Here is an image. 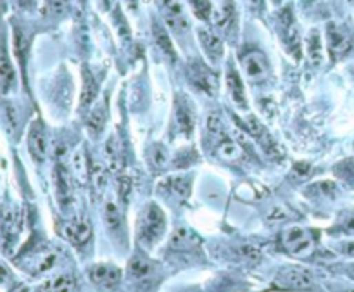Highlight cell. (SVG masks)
Instances as JSON below:
<instances>
[{
	"mask_svg": "<svg viewBox=\"0 0 354 292\" xmlns=\"http://www.w3.org/2000/svg\"><path fill=\"white\" fill-rule=\"evenodd\" d=\"M244 73L251 81H263L270 74V63L261 50L251 49L240 56Z\"/></svg>",
	"mask_w": 354,
	"mask_h": 292,
	"instance_id": "6",
	"label": "cell"
},
{
	"mask_svg": "<svg viewBox=\"0 0 354 292\" xmlns=\"http://www.w3.org/2000/svg\"><path fill=\"white\" fill-rule=\"evenodd\" d=\"M70 12V0H45V14L52 19H61Z\"/></svg>",
	"mask_w": 354,
	"mask_h": 292,
	"instance_id": "25",
	"label": "cell"
},
{
	"mask_svg": "<svg viewBox=\"0 0 354 292\" xmlns=\"http://www.w3.org/2000/svg\"><path fill=\"white\" fill-rule=\"evenodd\" d=\"M197 35H199V42L200 45H202L204 52H206L213 61L221 59V56H223V42H221L220 36L207 32V30H199Z\"/></svg>",
	"mask_w": 354,
	"mask_h": 292,
	"instance_id": "20",
	"label": "cell"
},
{
	"mask_svg": "<svg viewBox=\"0 0 354 292\" xmlns=\"http://www.w3.org/2000/svg\"><path fill=\"white\" fill-rule=\"evenodd\" d=\"M196 242H197L196 236H194L190 230L180 229V230H176L175 236H173V239H171V249L189 251V249H194Z\"/></svg>",
	"mask_w": 354,
	"mask_h": 292,
	"instance_id": "23",
	"label": "cell"
},
{
	"mask_svg": "<svg viewBox=\"0 0 354 292\" xmlns=\"http://www.w3.org/2000/svg\"><path fill=\"white\" fill-rule=\"evenodd\" d=\"M90 175H92V178H94L95 185H97L98 189H102V187L105 185V180H107V171H105L104 166L98 165V163L92 165Z\"/></svg>",
	"mask_w": 354,
	"mask_h": 292,
	"instance_id": "34",
	"label": "cell"
},
{
	"mask_svg": "<svg viewBox=\"0 0 354 292\" xmlns=\"http://www.w3.org/2000/svg\"><path fill=\"white\" fill-rule=\"evenodd\" d=\"M37 0H18V6L21 9H25V11H32L33 8H35Z\"/></svg>",
	"mask_w": 354,
	"mask_h": 292,
	"instance_id": "39",
	"label": "cell"
},
{
	"mask_svg": "<svg viewBox=\"0 0 354 292\" xmlns=\"http://www.w3.org/2000/svg\"><path fill=\"white\" fill-rule=\"evenodd\" d=\"M16 81L14 67H12L11 59L8 56V49L6 45L0 47V90L9 92Z\"/></svg>",
	"mask_w": 354,
	"mask_h": 292,
	"instance_id": "19",
	"label": "cell"
},
{
	"mask_svg": "<svg viewBox=\"0 0 354 292\" xmlns=\"http://www.w3.org/2000/svg\"><path fill=\"white\" fill-rule=\"evenodd\" d=\"M189 2L196 18H199L200 21H207L211 18L213 8H211L209 0H189Z\"/></svg>",
	"mask_w": 354,
	"mask_h": 292,
	"instance_id": "30",
	"label": "cell"
},
{
	"mask_svg": "<svg viewBox=\"0 0 354 292\" xmlns=\"http://www.w3.org/2000/svg\"><path fill=\"white\" fill-rule=\"evenodd\" d=\"M87 275L92 284L101 289H114L121 282V270L111 263L92 264L87 270Z\"/></svg>",
	"mask_w": 354,
	"mask_h": 292,
	"instance_id": "9",
	"label": "cell"
},
{
	"mask_svg": "<svg viewBox=\"0 0 354 292\" xmlns=\"http://www.w3.org/2000/svg\"><path fill=\"white\" fill-rule=\"evenodd\" d=\"M223 123H221L220 116L211 114L209 120H207V135H209L211 138H214V140H220V138L223 137Z\"/></svg>",
	"mask_w": 354,
	"mask_h": 292,
	"instance_id": "32",
	"label": "cell"
},
{
	"mask_svg": "<svg viewBox=\"0 0 354 292\" xmlns=\"http://www.w3.org/2000/svg\"><path fill=\"white\" fill-rule=\"evenodd\" d=\"M6 120H8L9 130L14 132L16 127H18V116H16L14 106H11V104H9V106L6 107Z\"/></svg>",
	"mask_w": 354,
	"mask_h": 292,
	"instance_id": "37",
	"label": "cell"
},
{
	"mask_svg": "<svg viewBox=\"0 0 354 292\" xmlns=\"http://www.w3.org/2000/svg\"><path fill=\"white\" fill-rule=\"evenodd\" d=\"M21 232V216L16 209L4 208L0 213V246L6 253H11Z\"/></svg>",
	"mask_w": 354,
	"mask_h": 292,
	"instance_id": "5",
	"label": "cell"
},
{
	"mask_svg": "<svg viewBox=\"0 0 354 292\" xmlns=\"http://www.w3.org/2000/svg\"><path fill=\"white\" fill-rule=\"evenodd\" d=\"M309 165H306V163H299V165L294 166V169H292V175L295 176L298 180H304L306 176L309 175Z\"/></svg>",
	"mask_w": 354,
	"mask_h": 292,
	"instance_id": "38",
	"label": "cell"
},
{
	"mask_svg": "<svg viewBox=\"0 0 354 292\" xmlns=\"http://www.w3.org/2000/svg\"><path fill=\"white\" fill-rule=\"evenodd\" d=\"M342 230L346 233H354V216H351L342 223Z\"/></svg>",
	"mask_w": 354,
	"mask_h": 292,
	"instance_id": "40",
	"label": "cell"
},
{
	"mask_svg": "<svg viewBox=\"0 0 354 292\" xmlns=\"http://www.w3.org/2000/svg\"><path fill=\"white\" fill-rule=\"evenodd\" d=\"M149 161L154 168H163V166L168 165V151H166L165 145L154 144L149 151Z\"/></svg>",
	"mask_w": 354,
	"mask_h": 292,
	"instance_id": "29",
	"label": "cell"
},
{
	"mask_svg": "<svg viewBox=\"0 0 354 292\" xmlns=\"http://www.w3.org/2000/svg\"><path fill=\"white\" fill-rule=\"evenodd\" d=\"M127 2V6L130 9H137V0H125Z\"/></svg>",
	"mask_w": 354,
	"mask_h": 292,
	"instance_id": "43",
	"label": "cell"
},
{
	"mask_svg": "<svg viewBox=\"0 0 354 292\" xmlns=\"http://www.w3.org/2000/svg\"><path fill=\"white\" fill-rule=\"evenodd\" d=\"M54 189H56V199L63 209L71 205V196H73V187H71L70 171L63 165H57L54 169Z\"/></svg>",
	"mask_w": 354,
	"mask_h": 292,
	"instance_id": "13",
	"label": "cell"
},
{
	"mask_svg": "<svg viewBox=\"0 0 354 292\" xmlns=\"http://www.w3.org/2000/svg\"><path fill=\"white\" fill-rule=\"evenodd\" d=\"M187 78L196 90L206 95H216L220 88L218 74L202 61H192L187 64Z\"/></svg>",
	"mask_w": 354,
	"mask_h": 292,
	"instance_id": "2",
	"label": "cell"
},
{
	"mask_svg": "<svg viewBox=\"0 0 354 292\" xmlns=\"http://www.w3.org/2000/svg\"><path fill=\"white\" fill-rule=\"evenodd\" d=\"M344 253L347 254V256H354V242H349L344 246Z\"/></svg>",
	"mask_w": 354,
	"mask_h": 292,
	"instance_id": "41",
	"label": "cell"
},
{
	"mask_svg": "<svg viewBox=\"0 0 354 292\" xmlns=\"http://www.w3.org/2000/svg\"><path fill=\"white\" fill-rule=\"evenodd\" d=\"M74 171L78 173L80 176H87L88 175V163H87V156H85L83 151H78L76 154H74Z\"/></svg>",
	"mask_w": 354,
	"mask_h": 292,
	"instance_id": "35",
	"label": "cell"
},
{
	"mask_svg": "<svg viewBox=\"0 0 354 292\" xmlns=\"http://www.w3.org/2000/svg\"><path fill=\"white\" fill-rule=\"evenodd\" d=\"M249 2L254 6V8H263L264 4V0H249Z\"/></svg>",
	"mask_w": 354,
	"mask_h": 292,
	"instance_id": "42",
	"label": "cell"
},
{
	"mask_svg": "<svg viewBox=\"0 0 354 292\" xmlns=\"http://www.w3.org/2000/svg\"><path fill=\"white\" fill-rule=\"evenodd\" d=\"M63 233L74 246H85L92 239V225L85 218H73L64 223Z\"/></svg>",
	"mask_w": 354,
	"mask_h": 292,
	"instance_id": "12",
	"label": "cell"
},
{
	"mask_svg": "<svg viewBox=\"0 0 354 292\" xmlns=\"http://www.w3.org/2000/svg\"><path fill=\"white\" fill-rule=\"evenodd\" d=\"M98 94V83L88 67H83V88H81L80 106L81 110H88L95 103Z\"/></svg>",
	"mask_w": 354,
	"mask_h": 292,
	"instance_id": "18",
	"label": "cell"
},
{
	"mask_svg": "<svg viewBox=\"0 0 354 292\" xmlns=\"http://www.w3.org/2000/svg\"><path fill=\"white\" fill-rule=\"evenodd\" d=\"M28 151L37 163H42L47 156V135L42 123L37 121L28 132Z\"/></svg>",
	"mask_w": 354,
	"mask_h": 292,
	"instance_id": "15",
	"label": "cell"
},
{
	"mask_svg": "<svg viewBox=\"0 0 354 292\" xmlns=\"http://www.w3.org/2000/svg\"><path fill=\"white\" fill-rule=\"evenodd\" d=\"M104 216H105V223H107L109 230H118L121 227V215H120V209L116 208L114 202H107L105 205V211H104Z\"/></svg>",
	"mask_w": 354,
	"mask_h": 292,
	"instance_id": "31",
	"label": "cell"
},
{
	"mask_svg": "<svg viewBox=\"0 0 354 292\" xmlns=\"http://www.w3.org/2000/svg\"><path fill=\"white\" fill-rule=\"evenodd\" d=\"M306 45H308V56L309 59H311V63H322V40H320L318 32L313 30V32L309 33L308 40H306Z\"/></svg>",
	"mask_w": 354,
	"mask_h": 292,
	"instance_id": "26",
	"label": "cell"
},
{
	"mask_svg": "<svg viewBox=\"0 0 354 292\" xmlns=\"http://www.w3.org/2000/svg\"><path fill=\"white\" fill-rule=\"evenodd\" d=\"M152 35H154L156 45H158L159 50L165 54V57H168L171 63H175L176 50H175V47H173V42H171V39H169L168 32H166V28L159 21L152 23Z\"/></svg>",
	"mask_w": 354,
	"mask_h": 292,
	"instance_id": "17",
	"label": "cell"
},
{
	"mask_svg": "<svg viewBox=\"0 0 354 292\" xmlns=\"http://www.w3.org/2000/svg\"><path fill=\"white\" fill-rule=\"evenodd\" d=\"M114 25H116V28H118V33H120L121 39L130 40V35H132L130 28H128L127 19H125V16L121 14L120 9H116L114 11Z\"/></svg>",
	"mask_w": 354,
	"mask_h": 292,
	"instance_id": "33",
	"label": "cell"
},
{
	"mask_svg": "<svg viewBox=\"0 0 354 292\" xmlns=\"http://www.w3.org/2000/svg\"><path fill=\"white\" fill-rule=\"evenodd\" d=\"M278 28H280V35L282 39H284L287 49L291 50L295 57H299V50H301V36H299L294 14H292V11L289 8H285L284 11H280V14H278Z\"/></svg>",
	"mask_w": 354,
	"mask_h": 292,
	"instance_id": "10",
	"label": "cell"
},
{
	"mask_svg": "<svg viewBox=\"0 0 354 292\" xmlns=\"http://www.w3.org/2000/svg\"><path fill=\"white\" fill-rule=\"evenodd\" d=\"M344 292H354V287H349V289H344Z\"/></svg>",
	"mask_w": 354,
	"mask_h": 292,
	"instance_id": "45",
	"label": "cell"
},
{
	"mask_svg": "<svg viewBox=\"0 0 354 292\" xmlns=\"http://www.w3.org/2000/svg\"><path fill=\"white\" fill-rule=\"evenodd\" d=\"M76 289V280L73 275H57L52 280H47L42 287H39V292H74Z\"/></svg>",
	"mask_w": 354,
	"mask_h": 292,
	"instance_id": "21",
	"label": "cell"
},
{
	"mask_svg": "<svg viewBox=\"0 0 354 292\" xmlns=\"http://www.w3.org/2000/svg\"><path fill=\"white\" fill-rule=\"evenodd\" d=\"M14 52L19 63H21V66L25 67L26 52H28V40H26L25 32L21 28H18V26L14 28Z\"/></svg>",
	"mask_w": 354,
	"mask_h": 292,
	"instance_id": "27",
	"label": "cell"
},
{
	"mask_svg": "<svg viewBox=\"0 0 354 292\" xmlns=\"http://www.w3.org/2000/svg\"><path fill=\"white\" fill-rule=\"evenodd\" d=\"M165 187L180 199H187L190 196V190H192V182H190L189 176L185 175H176L169 176L165 182Z\"/></svg>",
	"mask_w": 354,
	"mask_h": 292,
	"instance_id": "22",
	"label": "cell"
},
{
	"mask_svg": "<svg viewBox=\"0 0 354 292\" xmlns=\"http://www.w3.org/2000/svg\"><path fill=\"white\" fill-rule=\"evenodd\" d=\"M105 123V107L104 106H98L95 107V111H92L90 116L87 120V127L90 128V132L94 135H98L104 128Z\"/></svg>",
	"mask_w": 354,
	"mask_h": 292,
	"instance_id": "28",
	"label": "cell"
},
{
	"mask_svg": "<svg viewBox=\"0 0 354 292\" xmlns=\"http://www.w3.org/2000/svg\"><path fill=\"white\" fill-rule=\"evenodd\" d=\"M282 244L292 256L306 258L315 249V237L304 227H291L282 236Z\"/></svg>",
	"mask_w": 354,
	"mask_h": 292,
	"instance_id": "4",
	"label": "cell"
},
{
	"mask_svg": "<svg viewBox=\"0 0 354 292\" xmlns=\"http://www.w3.org/2000/svg\"><path fill=\"white\" fill-rule=\"evenodd\" d=\"M128 277L138 287H152V282L158 277V268L145 256H134L128 263Z\"/></svg>",
	"mask_w": 354,
	"mask_h": 292,
	"instance_id": "7",
	"label": "cell"
},
{
	"mask_svg": "<svg viewBox=\"0 0 354 292\" xmlns=\"http://www.w3.org/2000/svg\"><path fill=\"white\" fill-rule=\"evenodd\" d=\"M239 253H240V256H242L246 261H249V263H258V261H260V258H261L260 251H258L256 247H253V246L240 247Z\"/></svg>",
	"mask_w": 354,
	"mask_h": 292,
	"instance_id": "36",
	"label": "cell"
},
{
	"mask_svg": "<svg viewBox=\"0 0 354 292\" xmlns=\"http://www.w3.org/2000/svg\"><path fill=\"white\" fill-rule=\"evenodd\" d=\"M227 87L233 103L239 107H246V88H244L242 80H240V74L231 66H228L227 70Z\"/></svg>",
	"mask_w": 354,
	"mask_h": 292,
	"instance_id": "16",
	"label": "cell"
},
{
	"mask_svg": "<svg viewBox=\"0 0 354 292\" xmlns=\"http://www.w3.org/2000/svg\"><path fill=\"white\" fill-rule=\"evenodd\" d=\"M326 47H329L330 57L333 61H339L351 52L353 40L340 26H337L335 23H330L326 26Z\"/></svg>",
	"mask_w": 354,
	"mask_h": 292,
	"instance_id": "8",
	"label": "cell"
},
{
	"mask_svg": "<svg viewBox=\"0 0 354 292\" xmlns=\"http://www.w3.org/2000/svg\"><path fill=\"white\" fill-rule=\"evenodd\" d=\"M104 4H105V8L109 9L112 4H114V0H104Z\"/></svg>",
	"mask_w": 354,
	"mask_h": 292,
	"instance_id": "44",
	"label": "cell"
},
{
	"mask_svg": "<svg viewBox=\"0 0 354 292\" xmlns=\"http://www.w3.org/2000/svg\"><path fill=\"white\" fill-rule=\"evenodd\" d=\"M166 232V216L163 209L158 205L151 202L142 209L140 216H138L137 225V237L138 242L144 247L151 249L154 247L159 240L163 239Z\"/></svg>",
	"mask_w": 354,
	"mask_h": 292,
	"instance_id": "1",
	"label": "cell"
},
{
	"mask_svg": "<svg viewBox=\"0 0 354 292\" xmlns=\"http://www.w3.org/2000/svg\"><path fill=\"white\" fill-rule=\"evenodd\" d=\"M216 152L220 158L227 159V161H233V159H239L242 154V149L237 142L228 140V138H221L216 145Z\"/></svg>",
	"mask_w": 354,
	"mask_h": 292,
	"instance_id": "24",
	"label": "cell"
},
{
	"mask_svg": "<svg viewBox=\"0 0 354 292\" xmlns=\"http://www.w3.org/2000/svg\"><path fill=\"white\" fill-rule=\"evenodd\" d=\"M78 2H81V0H78Z\"/></svg>",
	"mask_w": 354,
	"mask_h": 292,
	"instance_id": "46",
	"label": "cell"
},
{
	"mask_svg": "<svg viewBox=\"0 0 354 292\" xmlns=\"http://www.w3.org/2000/svg\"><path fill=\"white\" fill-rule=\"evenodd\" d=\"M175 125L178 134L190 137L196 128V113L185 95H178L175 103Z\"/></svg>",
	"mask_w": 354,
	"mask_h": 292,
	"instance_id": "11",
	"label": "cell"
},
{
	"mask_svg": "<svg viewBox=\"0 0 354 292\" xmlns=\"http://www.w3.org/2000/svg\"><path fill=\"white\" fill-rule=\"evenodd\" d=\"M161 4L163 9H165V19L169 28L175 30L176 33L187 32L189 30V19H187L178 0H161Z\"/></svg>",
	"mask_w": 354,
	"mask_h": 292,
	"instance_id": "14",
	"label": "cell"
},
{
	"mask_svg": "<svg viewBox=\"0 0 354 292\" xmlns=\"http://www.w3.org/2000/svg\"><path fill=\"white\" fill-rule=\"evenodd\" d=\"M275 285L285 291H309L315 287V275L304 267H285L278 271Z\"/></svg>",
	"mask_w": 354,
	"mask_h": 292,
	"instance_id": "3",
	"label": "cell"
}]
</instances>
